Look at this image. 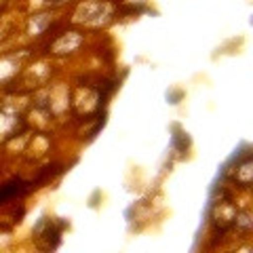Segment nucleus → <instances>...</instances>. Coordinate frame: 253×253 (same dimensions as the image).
I'll return each mask as SVG.
<instances>
[{
    "instance_id": "nucleus-1",
    "label": "nucleus",
    "mask_w": 253,
    "mask_h": 253,
    "mask_svg": "<svg viewBox=\"0 0 253 253\" xmlns=\"http://www.w3.org/2000/svg\"><path fill=\"white\" fill-rule=\"evenodd\" d=\"M236 213H239V209H236V205L232 201L228 199H221L217 201L215 205H213L211 209V224L217 228V230H228V228L234 226V219H236Z\"/></svg>"
},
{
    "instance_id": "nucleus-2",
    "label": "nucleus",
    "mask_w": 253,
    "mask_h": 253,
    "mask_svg": "<svg viewBox=\"0 0 253 253\" xmlns=\"http://www.w3.org/2000/svg\"><path fill=\"white\" fill-rule=\"evenodd\" d=\"M74 106L81 114H91L99 106V93L91 86H81L74 95Z\"/></svg>"
},
{
    "instance_id": "nucleus-3",
    "label": "nucleus",
    "mask_w": 253,
    "mask_h": 253,
    "mask_svg": "<svg viewBox=\"0 0 253 253\" xmlns=\"http://www.w3.org/2000/svg\"><path fill=\"white\" fill-rule=\"evenodd\" d=\"M21 126L19 114L11 108L0 110V139H11Z\"/></svg>"
},
{
    "instance_id": "nucleus-4",
    "label": "nucleus",
    "mask_w": 253,
    "mask_h": 253,
    "mask_svg": "<svg viewBox=\"0 0 253 253\" xmlns=\"http://www.w3.org/2000/svg\"><path fill=\"white\" fill-rule=\"evenodd\" d=\"M81 44H83V36L78 34V32H66V34L59 36L57 41L53 42L51 51H53V53H57V55H63V53H72V51H76Z\"/></svg>"
},
{
    "instance_id": "nucleus-5",
    "label": "nucleus",
    "mask_w": 253,
    "mask_h": 253,
    "mask_svg": "<svg viewBox=\"0 0 253 253\" xmlns=\"http://www.w3.org/2000/svg\"><path fill=\"white\" fill-rule=\"evenodd\" d=\"M104 13H106V6H101L97 2H86L76 11V19L84 23H99Z\"/></svg>"
},
{
    "instance_id": "nucleus-6",
    "label": "nucleus",
    "mask_w": 253,
    "mask_h": 253,
    "mask_svg": "<svg viewBox=\"0 0 253 253\" xmlns=\"http://www.w3.org/2000/svg\"><path fill=\"white\" fill-rule=\"evenodd\" d=\"M232 177L236 181V186H241V188L251 186V181H253V161H251V156L243 158V161L236 165V171H234Z\"/></svg>"
},
{
    "instance_id": "nucleus-7",
    "label": "nucleus",
    "mask_w": 253,
    "mask_h": 253,
    "mask_svg": "<svg viewBox=\"0 0 253 253\" xmlns=\"http://www.w3.org/2000/svg\"><path fill=\"white\" fill-rule=\"evenodd\" d=\"M251 226H253L251 211H239V213H236V219H234V228H236V230H241V232L247 234L251 230Z\"/></svg>"
},
{
    "instance_id": "nucleus-8",
    "label": "nucleus",
    "mask_w": 253,
    "mask_h": 253,
    "mask_svg": "<svg viewBox=\"0 0 253 253\" xmlns=\"http://www.w3.org/2000/svg\"><path fill=\"white\" fill-rule=\"evenodd\" d=\"M232 253H251V249H249V247H241V249H236V251H232Z\"/></svg>"
},
{
    "instance_id": "nucleus-9",
    "label": "nucleus",
    "mask_w": 253,
    "mask_h": 253,
    "mask_svg": "<svg viewBox=\"0 0 253 253\" xmlns=\"http://www.w3.org/2000/svg\"><path fill=\"white\" fill-rule=\"evenodd\" d=\"M46 2H53V4H59V2H63V0H46Z\"/></svg>"
}]
</instances>
